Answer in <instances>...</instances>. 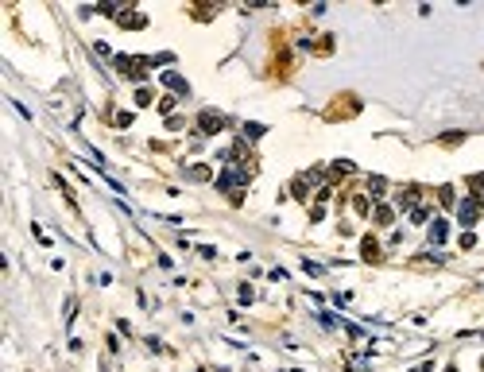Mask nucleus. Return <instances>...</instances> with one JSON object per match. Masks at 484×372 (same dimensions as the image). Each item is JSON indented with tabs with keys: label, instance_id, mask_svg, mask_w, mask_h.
<instances>
[{
	"label": "nucleus",
	"instance_id": "nucleus-1",
	"mask_svg": "<svg viewBox=\"0 0 484 372\" xmlns=\"http://www.w3.org/2000/svg\"><path fill=\"white\" fill-rule=\"evenodd\" d=\"M217 128H221V116L205 113V116H202V132H217Z\"/></svg>",
	"mask_w": 484,
	"mask_h": 372
},
{
	"label": "nucleus",
	"instance_id": "nucleus-2",
	"mask_svg": "<svg viewBox=\"0 0 484 372\" xmlns=\"http://www.w3.org/2000/svg\"><path fill=\"white\" fill-rule=\"evenodd\" d=\"M473 217H476V205L465 202V205H461V225H473Z\"/></svg>",
	"mask_w": 484,
	"mask_h": 372
}]
</instances>
